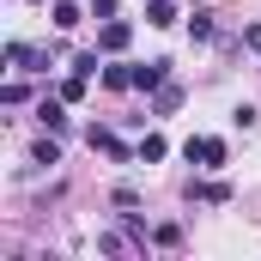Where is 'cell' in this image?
I'll use <instances>...</instances> for the list:
<instances>
[{"instance_id":"obj_6","label":"cell","mask_w":261,"mask_h":261,"mask_svg":"<svg viewBox=\"0 0 261 261\" xmlns=\"http://www.w3.org/2000/svg\"><path fill=\"white\" fill-rule=\"evenodd\" d=\"M37 116H43V128H49V134H67V110L55 103V97H43V103H37Z\"/></svg>"},{"instance_id":"obj_14","label":"cell","mask_w":261,"mask_h":261,"mask_svg":"<svg viewBox=\"0 0 261 261\" xmlns=\"http://www.w3.org/2000/svg\"><path fill=\"white\" fill-rule=\"evenodd\" d=\"M85 85H91V79H85V73H73V79H61V97H67V103H79V97H85Z\"/></svg>"},{"instance_id":"obj_7","label":"cell","mask_w":261,"mask_h":261,"mask_svg":"<svg viewBox=\"0 0 261 261\" xmlns=\"http://www.w3.org/2000/svg\"><path fill=\"white\" fill-rule=\"evenodd\" d=\"M189 200H213V206H225L231 189H225V182H189Z\"/></svg>"},{"instance_id":"obj_11","label":"cell","mask_w":261,"mask_h":261,"mask_svg":"<svg viewBox=\"0 0 261 261\" xmlns=\"http://www.w3.org/2000/svg\"><path fill=\"white\" fill-rule=\"evenodd\" d=\"M31 164H43V170L61 164V146H55V140H37V146H31Z\"/></svg>"},{"instance_id":"obj_2","label":"cell","mask_w":261,"mask_h":261,"mask_svg":"<svg viewBox=\"0 0 261 261\" xmlns=\"http://www.w3.org/2000/svg\"><path fill=\"white\" fill-rule=\"evenodd\" d=\"M128 43H134V24H122V18H110V24L97 31V49H103V55H122Z\"/></svg>"},{"instance_id":"obj_17","label":"cell","mask_w":261,"mask_h":261,"mask_svg":"<svg viewBox=\"0 0 261 261\" xmlns=\"http://www.w3.org/2000/svg\"><path fill=\"white\" fill-rule=\"evenodd\" d=\"M243 49H255V55H261V24H249V31H243Z\"/></svg>"},{"instance_id":"obj_1","label":"cell","mask_w":261,"mask_h":261,"mask_svg":"<svg viewBox=\"0 0 261 261\" xmlns=\"http://www.w3.org/2000/svg\"><path fill=\"white\" fill-rule=\"evenodd\" d=\"M182 158H189L195 170H225V140H213V134H195V140L182 146Z\"/></svg>"},{"instance_id":"obj_4","label":"cell","mask_w":261,"mask_h":261,"mask_svg":"<svg viewBox=\"0 0 261 261\" xmlns=\"http://www.w3.org/2000/svg\"><path fill=\"white\" fill-rule=\"evenodd\" d=\"M182 97H189V91H182L176 79H170V85H158V91H152V116H170V110H182Z\"/></svg>"},{"instance_id":"obj_3","label":"cell","mask_w":261,"mask_h":261,"mask_svg":"<svg viewBox=\"0 0 261 261\" xmlns=\"http://www.w3.org/2000/svg\"><path fill=\"white\" fill-rule=\"evenodd\" d=\"M134 85H140V91H158V85H170V61H140V67H134Z\"/></svg>"},{"instance_id":"obj_12","label":"cell","mask_w":261,"mask_h":261,"mask_svg":"<svg viewBox=\"0 0 261 261\" xmlns=\"http://www.w3.org/2000/svg\"><path fill=\"white\" fill-rule=\"evenodd\" d=\"M97 79H103V85H110V91H128V85H134V67H103V73H97Z\"/></svg>"},{"instance_id":"obj_5","label":"cell","mask_w":261,"mask_h":261,"mask_svg":"<svg viewBox=\"0 0 261 261\" xmlns=\"http://www.w3.org/2000/svg\"><path fill=\"white\" fill-rule=\"evenodd\" d=\"M91 146H97V152H110V158H122V164H128V158H140V152H128L110 128H91Z\"/></svg>"},{"instance_id":"obj_13","label":"cell","mask_w":261,"mask_h":261,"mask_svg":"<svg viewBox=\"0 0 261 261\" xmlns=\"http://www.w3.org/2000/svg\"><path fill=\"white\" fill-rule=\"evenodd\" d=\"M152 243H158V249H176V243H182V225H158Z\"/></svg>"},{"instance_id":"obj_8","label":"cell","mask_w":261,"mask_h":261,"mask_svg":"<svg viewBox=\"0 0 261 261\" xmlns=\"http://www.w3.org/2000/svg\"><path fill=\"white\" fill-rule=\"evenodd\" d=\"M146 24H176V0H146Z\"/></svg>"},{"instance_id":"obj_9","label":"cell","mask_w":261,"mask_h":261,"mask_svg":"<svg viewBox=\"0 0 261 261\" xmlns=\"http://www.w3.org/2000/svg\"><path fill=\"white\" fill-rule=\"evenodd\" d=\"M213 31H219V24H213V12H206V6H195V18H189V37H195V43H213Z\"/></svg>"},{"instance_id":"obj_16","label":"cell","mask_w":261,"mask_h":261,"mask_svg":"<svg viewBox=\"0 0 261 261\" xmlns=\"http://www.w3.org/2000/svg\"><path fill=\"white\" fill-rule=\"evenodd\" d=\"M24 97H31V85H18V79H12V85H6V91H0V103H6V110H18V103H24Z\"/></svg>"},{"instance_id":"obj_15","label":"cell","mask_w":261,"mask_h":261,"mask_svg":"<svg viewBox=\"0 0 261 261\" xmlns=\"http://www.w3.org/2000/svg\"><path fill=\"white\" fill-rule=\"evenodd\" d=\"M55 24H61V31L79 24V6H73V0H55Z\"/></svg>"},{"instance_id":"obj_10","label":"cell","mask_w":261,"mask_h":261,"mask_svg":"<svg viewBox=\"0 0 261 261\" xmlns=\"http://www.w3.org/2000/svg\"><path fill=\"white\" fill-rule=\"evenodd\" d=\"M134 152H140V164H158V158H164L170 146H164V134H146V140H140Z\"/></svg>"}]
</instances>
